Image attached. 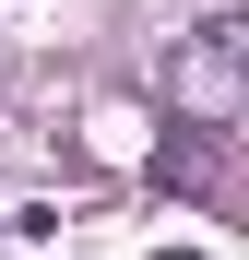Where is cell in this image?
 <instances>
[{
    "label": "cell",
    "instance_id": "obj_3",
    "mask_svg": "<svg viewBox=\"0 0 249 260\" xmlns=\"http://www.w3.org/2000/svg\"><path fill=\"white\" fill-rule=\"evenodd\" d=\"M0 237H12V225H0Z\"/></svg>",
    "mask_w": 249,
    "mask_h": 260
},
{
    "label": "cell",
    "instance_id": "obj_1",
    "mask_svg": "<svg viewBox=\"0 0 249 260\" xmlns=\"http://www.w3.org/2000/svg\"><path fill=\"white\" fill-rule=\"evenodd\" d=\"M214 178H226V130L214 118H190V130L154 142V189H214Z\"/></svg>",
    "mask_w": 249,
    "mask_h": 260
},
{
    "label": "cell",
    "instance_id": "obj_2",
    "mask_svg": "<svg viewBox=\"0 0 249 260\" xmlns=\"http://www.w3.org/2000/svg\"><path fill=\"white\" fill-rule=\"evenodd\" d=\"M154 260H202V248H154Z\"/></svg>",
    "mask_w": 249,
    "mask_h": 260
}]
</instances>
